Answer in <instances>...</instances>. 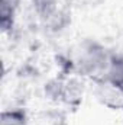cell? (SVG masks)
<instances>
[{
	"mask_svg": "<svg viewBox=\"0 0 123 125\" xmlns=\"http://www.w3.org/2000/svg\"><path fill=\"white\" fill-rule=\"evenodd\" d=\"M19 4L20 0H0V25L3 31H7L13 26Z\"/></svg>",
	"mask_w": 123,
	"mask_h": 125,
	"instance_id": "cell-3",
	"label": "cell"
},
{
	"mask_svg": "<svg viewBox=\"0 0 123 125\" xmlns=\"http://www.w3.org/2000/svg\"><path fill=\"white\" fill-rule=\"evenodd\" d=\"M96 94L98 97V100L112 109H122L123 106V92L119 90L116 86H113L110 82H107L106 79H100L96 80Z\"/></svg>",
	"mask_w": 123,
	"mask_h": 125,
	"instance_id": "cell-2",
	"label": "cell"
},
{
	"mask_svg": "<svg viewBox=\"0 0 123 125\" xmlns=\"http://www.w3.org/2000/svg\"><path fill=\"white\" fill-rule=\"evenodd\" d=\"M122 111H123V106H122Z\"/></svg>",
	"mask_w": 123,
	"mask_h": 125,
	"instance_id": "cell-6",
	"label": "cell"
},
{
	"mask_svg": "<svg viewBox=\"0 0 123 125\" xmlns=\"http://www.w3.org/2000/svg\"><path fill=\"white\" fill-rule=\"evenodd\" d=\"M104 79L123 92V55H113Z\"/></svg>",
	"mask_w": 123,
	"mask_h": 125,
	"instance_id": "cell-4",
	"label": "cell"
},
{
	"mask_svg": "<svg viewBox=\"0 0 123 125\" xmlns=\"http://www.w3.org/2000/svg\"><path fill=\"white\" fill-rule=\"evenodd\" d=\"M0 125H28L26 112L22 108H13L1 112Z\"/></svg>",
	"mask_w": 123,
	"mask_h": 125,
	"instance_id": "cell-5",
	"label": "cell"
},
{
	"mask_svg": "<svg viewBox=\"0 0 123 125\" xmlns=\"http://www.w3.org/2000/svg\"><path fill=\"white\" fill-rule=\"evenodd\" d=\"M112 57L113 55L97 42H86L77 51L74 64L77 65L81 76H88L96 82L104 79Z\"/></svg>",
	"mask_w": 123,
	"mask_h": 125,
	"instance_id": "cell-1",
	"label": "cell"
}]
</instances>
